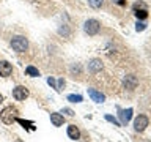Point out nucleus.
<instances>
[{
  "instance_id": "obj_25",
  "label": "nucleus",
  "mask_w": 151,
  "mask_h": 142,
  "mask_svg": "<svg viewBox=\"0 0 151 142\" xmlns=\"http://www.w3.org/2000/svg\"><path fill=\"white\" fill-rule=\"evenodd\" d=\"M63 87H65V79H58V84H57V92H60Z\"/></svg>"
},
{
  "instance_id": "obj_17",
  "label": "nucleus",
  "mask_w": 151,
  "mask_h": 142,
  "mask_svg": "<svg viewBox=\"0 0 151 142\" xmlns=\"http://www.w3.org/2000/svg\"><path fill=\"white\" fill-rule=\"evenodd\" d=\"M137 19H146L148 17V9H140V11H134Z\"/></svg>"
},
{
  "instance_id": "obj_1",
  "label": "nucleus",
  "mask_w": 151,
  "mask_h": 142,
  "mask_svg": "<svg viewBox=\"0 0 151 142\" xmlns=\"http://www.w3.org/2000/svg\"><path fill=\"white\" fill-rule=\"evenodd\" d=\"M0 118L5 125H13V122L17 118V109L13 107V106H8L5 107L2 112H0Z\"/></svg>"
},
{
  "instance_id": "obj_11",
  "label": "nucleus",
  "mask_w": 151,
  "mask_h": 142,
  "mask_svg": "<svg viewBox=\"0 0 151 142\" xmlns=\"http://www.w3.org/2000/svg\"><path fill=\"white\" fill-rule=\"evenodd\" d=\"M50 122L54 126H61L65 123V117L63 114H58V112H52L50 114Z\"/></svg>"
},
{
  "instance_id": "obj_21",
  "label": "nucleus",
  "mask_w": 151,
  "mask_h": 142,
  "mask_svg": "<svg viewBox=\"0 0 151 142\" xmlns=\"http://www.w3.org/2000/svg\"><path fill=\"white\" fill-rule=\"evenodd\" d=\"M106 120H107V122H112V123H113V125H115V126H120V125H121V123L118 122L115 117H112V115H106Z\"/></svg>"
},
{
  "instance_id": "obj_6",
  "label": "nucleus",
  "mask_w": 151,
  "mask_h": 142,
  "mask_svg": "<svg viewBox=\"0 0 151 142\" xmlns=\"http://www.w3.org/2000/svg\"><path fill=\"white\" fill-rule=\"evenodd\" d=\"M102 68H104V65H102V62L99 60V59H93V60L88 62V71H90L91 74L101 73Z\"/></svg>"
},
{
  "instance_id": "obj_22",
  "label": "nucleus",
  "mask_w": 151,
  "mask_h": 142,
  "mask_svg": "<svg viewBox=\"0 0 151 142\" xmlns=\"http://www.w3.org/2000/svg\"><path fill=\"white\" fill-rule=\"evenodd\" d=\"M145 28H146V24H145V22H137V24H135V30H137V32H143Z\"/></svg>"
},
{
  "instance_id": "obj_13",
  "label": "nucleus",
  "mask_w": 151,
  "mask_h": 142,
  "mask_svg": "<svg viewBox=\"0 0 151 142\" xmlns=\"http://www.w3.org/2000/svg\"><path fill=\"white\" fill-rule=\"evenodd\" d=\"M16 122L19 123V125H22L24 128H27V130L33 131L35 130V126H33V122H27V120H22V118H16Z\"/></svg>"
},
{
  "instance_id": "obj_16",
  "label": "nucleus",
  "mask_w": 151,
  "mask_h": 142,
  "mask_svg": "<svg viewBox=\"0 0 151 142\" xmlns=\"http://www.w3.org/2000/svg\"><path fill=\"white\" fill-rule=\"evenodd\" d=\"M102 3H104V0H88V5H90L91 8H94V9L101 8Z\"/></svg>"
},
{
  "instance_id": "obj_4",
  "label": "nucleus",
  "mask_w": 151,
  "mask_h": 142,
  "mask_svg": "<svg viewBox=\"0 0 151 142\" xmlns=\"http://www.w3.org/2000/svg\"><path fill=\"white\" fill-rule=\"evenodd\" d=\"M28 90L25 87H22V85H17V87L13 88V98L17 99V101H24L25 98H28Z\"/></svg>"
},
{
  "instance_id": "obj_18",
  "label": "nucleus",
  "mask_w": 151,
  "mask_h": 142,
  "mask_svg": "<svg viewBox=\"0 0 151 142\" xmlns=\"http://www.w3.org/2000/svg\"><path fill=\"white\" fill-rule=\"evenodd\" d=\"M82 95H68V101H71V103H80L82 101Z\"/></svg>"
},
{
  "instance_id": "obj_26",
  "label": "nucleus",
  "mask_w": 151,
  "mask_h": 142,
  "mask_svg": "<svg viewBox=\"0 0 151 142\" xmlns=\"http://www.w3.org/2000/svg\"><path fill=\"white\" fill-rule=\"evenodd\" d=\"M113 3H116V5H120V7H123V5H126V0H112Z\"/></svg>"
},
{
  "instance_id": "obj_8",
  "label": "nucleus",
  "mask_w": 151,
  "mask_h": 142,
  "mask_svg": "<svg viewBox=\"0 0 151 142\" xmlns=\"http://www.w3.org/2000/svg\"><path fill=\"white\" fill-rule=\"evenodd\" d=\"M13 73V66L11 63H8L6 60H2L0 62V76H3V78H8L9 74Z\"/></svg>"
},
{
  "instance_id": "obj_3",
  "label": "nucleus",
  "mask_w": 151,
  "mask_h": 142,
  "mask_svg": "<svg viewBox=\"0 0 151 142\" xmlns=\"http://www.w3.org/2000/svg\"><path fill=\"white\" fill-rule=\"evenodd\" d=\"M99 28H101V24H99V21H96V19H88V21H85V24H83V32L90 36L96 35L99 32Z\"/></svg>"
},
{
  "instance_id": "obj_7",
  "label": "nucleus",
  "mask_w": 151,
  "mask_h": 142,
  "mask_svg": "<svg viewBox=\"0 0 151 142\" xmlns=\"http://www.w3.org/2000/svg\"><path fill=\"white\" fill-rule=\"evenodd\" d=\"M137 84H139V80L134 74H127L124 76V79H123V85H124V88L127 90H134L137 87Z\"/></svg>"
},
{
  "instance_id": "obj_20",
  "label": "nucleus",
  "mask_w": 151,
  "mask_h": 142,
  "mask_svg": "<svg viewBox=\"0 0 151 142\" xmlns=\"http://www.w3.org/2000/svg\"><path fill=\"white\" fill-rule=\"evenodd\" d=\"M132 9L134 11H140V9H146V5L143 2H135L134 5H132Z\"/></svg>"
},
{
  "instance_id": "obj_24",
  "label": "nucleus",
  "mask_w": 151,
  "mask_h": 142,
  "mask_svg": "<svg viewBox=\"0 0 151 142\" xmlns=\"http://www.w3.org/2000/svg\"><path fill=\"white\" fill-rule=\"evenodd\" d=\"M61 114H66V115H68V117H73V115H74V112L71 111V109H68V107L61 109Z\"/></svg>"
},
{
  "instance_id": "obj_19",
  "label": "nucleus",
  "mask_w": 151,
  "mask_h": 142,
  "mask_svg": "<svg viewBox=\"0 0 151 142\" xmlns=\"http://www.w3.org/2000/svg\"><path fill=\"white\" fill-rule=\"evenodd\" d=\"M71 73H73V74H77V76L82 74V68H80V65H79V63H74L73 66H71Z\"/></svg>"
},
{
  "instance_id": "obj_2",
  "label": "nucleus",
  "mask_w": 151,
  "mask_h": 142,
  "mask_svg": "<svg viewBox=\"0 0 151 142\" xmlns=\"http://www.w3.org/2000/svg\"><path fill=\"white\" fill-rule=\"evenodd\" d=\"M11 47H13V49L16 51V52H25L27 47H28L27 38L22 36V35L13 36V40H11Z\"/></svg>"
},
{
  "instance_id": "obj_12",
  "label": "nucleus",
  "mask_w": 151,
  "mask_h": 142,
  "mask_svg": "<svg viewBox=\"0 0 151 142\" xmlns=\"http://www.w3.org/2000/svg\"><path fill=\"white\" fill-rule=\"evenodd\" d=\"M68 136H69V139L77 141L79 137H80V131H79V128L76 126V125H69V126H68Z\"/></svg>"
},
{
  "instance_id": "obj_5",
  "label": "nucleus",
  "mask_w": 151,
  "mask_h": 142,
  "mask_svg": "<svg viewBox=\"0 0 151 142\" xmlns=\"http://www.w3.org/2000/svg\"><path fill=\"white\" fill-rule=\"evenodd\" d=\"M146 126H148V117L146 115H139L134 120V130L137 133H142L146 130Z\"/></svg>"
},
{
  "instance_id": "obj_15",
  "label": "nucleus",
  "mask_w": 151,
  "mask_h": 142,
  "mask_svg": "<svg viewBox=\"0 0 151 142\" xmlns=\"http://www.w3.org/2000/svg\"><path fill=\"white\" fill-rule=\"evenodd\" d=\"M58 33H60V35H63V36L68 38V36L71 35V30H69V27L66 25V24H63V25H60V28H58Z\"/></svg>"
},
{
  "instance_id": "obj_14",
  "label": "nucleus",
  "mask_w": 151,
  "mask_h": 142,
  "mask_svg": "<svg viewBox=\"0 0 151 142\" xmlns=\"http://www.w3.org/2000/svg\"><path fill=\"white\" fill-rule=\"evenodd\" d=\"M25 73L28 76H32V78H38V76H40V71H38L35 66H32V65H28L27 68H25Z\"/></svg>"
},
{
  "instance_id": "obj_27",
  "label": "nucleus",
  "mask_w": 151,
  "mask_h": 142,
  "mask_svg": "<svg viewBox=\"0 0 151 142\" xmlns=\"http://www.w3.org/2000/svg\"><path fill=\"white\" fill-rule=\"evenodd\" d=\"M3 101V96H2V95H0V103H2Z\"/></svg>"
},
{
  "instance_id": "obj_28",
  "label": "nucleus",
  "mask_w": 151,
  "mask_h": 142,
  "mask_svg": "<svg viewBox=\"0 0 151 142\" xmlns=\"http://www.w3.org/2000/svg\"><path fill=\"white\" fill-rule=\"evenodd\" d=\"M14 142H24V141H21V139H16V141H14Z\"/></svg>"
},
{
  "instance_id": "obj_10",
  "label": "nucleus",
  "mask_w": 151,
  "mask_h": 142,
  "mask_svg": "<svg viewBox=\"0 0 151 142\" xmlns=\"http://www.w3.org/2000/svg\"><path fill=\"white\" fill-rule=\"evenodd\" d=\"M131 117H132V109L129 107V109H121L120 111V123L121 125H127L129 123V120H131Z\"/></svg>"
},
{
  "instance_id": "obj_23",
  "label": "nucleus",
  "mask_w": 151,
  "mask_h": 142,
  "mask_svg": "<svg viewBox=\"0 0 151 142\" xmlns=\"http://www.w3.org/2000/svg\"><path fill=\"white\" fill-rule=\"evenodd\" d=\"M47 84H49L52 88H55V90H57V82H55V79H54V78H47Z\"/></svg>"
},
{
  "instance_id": "obj_9",
  "label": "nucleus",
  "mask_w": 151,
  "mask_h": 142,
  "mask_svg": "<svg viewBox=\"0 0 151 142\" xmlns=\"http://www.w3.org/2000/svg\"><path fill=\"white\" fill-rule=\"evenodd\" d=\"M88 96L91 98L94 103H104V101H106V96H104L101 92L94 90V88H88Z\"/></svg>"
}]
</instances>
